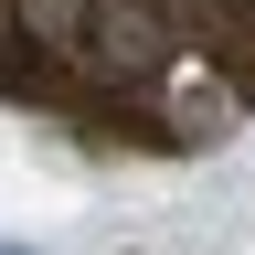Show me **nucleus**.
<instances>
[{
	"label": "nucleus",
	"mask_w": 255,
	"mask_h": 255,
	"mask_svg": "<svg viewBox=\"0 0 255 255\" xmlns=\"http://www.w3.org/2000/svg\"><path fill=\"white\" fill-rule=\"evenodd\" d=\"M0 107L213 149L255 117V0H0Z\"/></svg>",
	"instance_id": "obj_1"
}]
</instances>
